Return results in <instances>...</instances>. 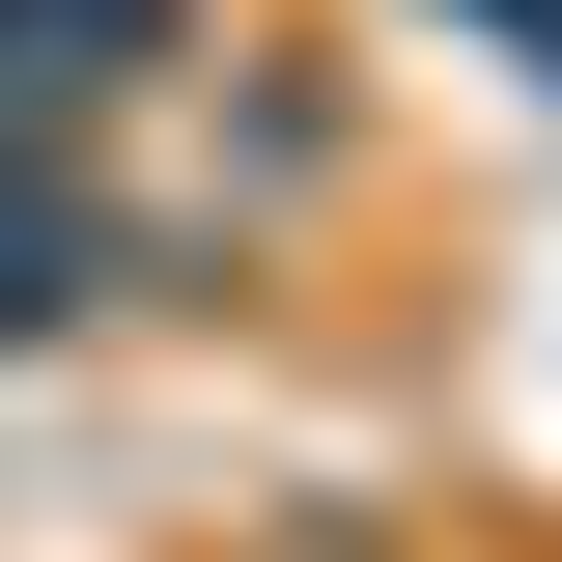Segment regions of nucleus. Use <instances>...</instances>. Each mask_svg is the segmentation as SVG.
<instances>
[{
    "label": "nucleus",
    "instance_id": "nucleus-1",
    "mask_svg": "<svg viewBox=\"0 0 562 562\" xmlns=\"http://www.w3.org/2000/svg\"><path fill=\"white\" fill-rule=\"evenodd\" d=\"M198 29H225V0H0V140H85V113H140Z\"/></svg>",
    "mask_w": 562,
    "mask_h": 562
}]
</instances>
